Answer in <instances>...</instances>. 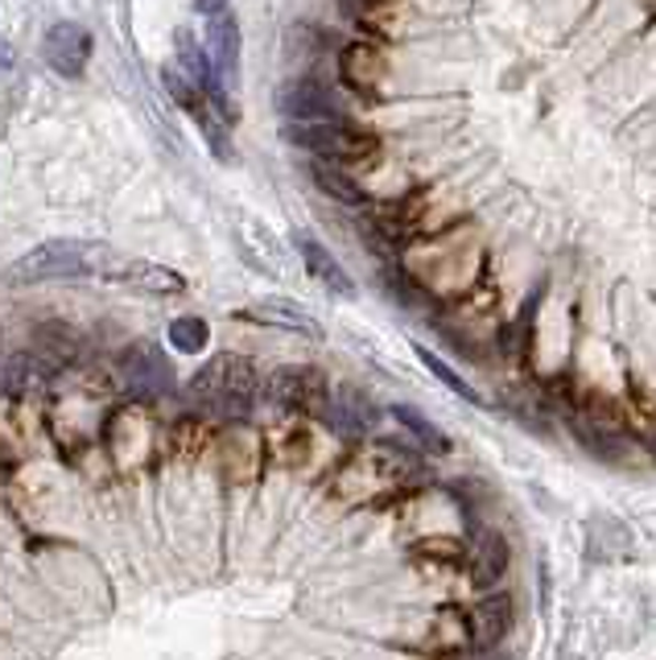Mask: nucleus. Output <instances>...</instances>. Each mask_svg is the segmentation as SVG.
I'll use <instances>...</instances> for the list:
<instances>
[{
  "mask_svg": "<svg viewBox=\"0 0 656 660\" xmlns=\"http://www.w3.org/2000/svg\"><path fill=\"white\" fill-rule=\"evenodd\" d=\"M42 51H46V63L58 75L79 79L87 70V63H91V34H87L84 25H75V21H58V25H51Z\"/></svg>",
  "mask_w": 656,
  "mask_h": 660,
  "instance_id": "10",
  "label": "nucleus"
},
{
  "mask_svg": "<svg viewBox=\"0 0 656 660\" xmlns=\"http://www.w3.org/2000/svg\"><path fill=\"white\" fill-rule=\"evenodd\" d=\"M644 441H648V450H653V455H656V434H653V438H644Z\"/></svg>",
  "mask_w": 656,
  "mask_h": 660,
  "instance_id": "25",
  "label": "nucleus"
},
{
  "mask_svg": "<svg viewBox=\"0 0 656 660\" xmlns=\"http://www.w3.org/2000/svg\"><path fill=\"white\" fill-rule=\"evenodd\" d=\"M512 615H516V603L508 591H483V599L471 607V627H475V648L471 652H496L500 644L508 640L512 631Z\"/></svg>",
  "mask_w": 656,
  "mask_h": 660,
  "instance_id": "8",
  "label": "nucleus"
},
{
  "mask_svg": "<svg viewBox=\"0 0 656 660\" xmlns=\"http://www.w3.org/2000/svg\"><path fill=\"white\" fill-rule=\"evenodd\" d=\"M319 417L335 429L338 438H364V434H371L376 422H380V409L368 401V392L343 384V389H335L326 396Z\"/></svg>",
  "mask_w": 656,
  "mask_h": 660,
  "instance_id": "7",
  "label": "nucleus"
},
{
  "mask_svg": "<svg viewBox=\"0 0 656 660\" xmlns=\"http://www.w3.org/2000/svg\"><path fill=\"white\" fill-rule=\"evenodd\" d=\"M289 145H298V149H310L314 157L322 161H338V166H352V161H368L380 153V136L368 133V128H359L352 124L347 116H335V120H289L286 128H281Z\"/></svg>",
  "mask_w": 656,
  "mask_h": 660,
  "instance_id": "3",
  "label": "nucleus"
},
{
  "mask_svg": "<svg viewBox=\"0 0 656 660\" xmlns=\"http://www.w3.org/2000/svg\"><path fill=\"white\" fill-rule=\"evenodd\" d=\"M310 178H314V187H319L322 194H331V199H335V203H343V206H355V211H364V206L371 203L368 190L359 187L352 174L335 170V166H326V161H314V166H310Z\"/></svg>",
  "mask_w": 656,
  "mask_h": 660,
  "instance_id": "17",
  "label": "nucleus"
},
{
  "mask_svg": "<svg viewBox=\"0 0 656 660\" xmlns=\"http://www.w3.org/2000/svg\"><path fill=\"white\" fill-rule=\"evenodd\" d=\"M120 380L136 396H166L174 389V368L157 343H129L120 356Z\"/></svg>",
  "mask_w": 656,
  "mask_h": 660,
  "instance_id": "5",
  "label": "nucleus"
},
{
  "mask_svg": "<svg viewBox=\"0 0 656 660\" xmlns=\"http://www.w3.org/2000/svg\"><path fill=\"white\" fill-rule=\"evenodd\" d=\"M169 343H174V351H182V356H199L202 347H207V322L194 318V314H182V318L169 322Z\"/></svg>",
  "mask_w": 656,
  "mask_h": 660,
  "instance_id": "21",
  "label": "nucleus"
},
{
  "mask_svg": "<svg viewBox=\"0 0 656 660\" xmlns=\"http://www.w3.org/2000/svg\"><path fill=\"white\" fill-rule=\"evenodd\" d=\"M265 396H269L277 409H293V413H322L326 396H331V384L319 368H277L265 384Z\"/></svg>",
  "mask_w": 656,
  "mask_h": 660,
  "instance_id": "4",
  "label": "nucleus"
},
{
  "mask_svg": "<svg viewBox=\"0 0 656 660\" xmlns=\"http://www.w3.org/2000/svg\"><path fill=\"white\" fill-rule=\"evenodd\" d=\"M248 318L265 322V326H281V331H298V335H310V339H322V326L305 310L289 302V298H269V302H256L248 310Z\"/></svg>",
  "mask_w": 656,
  "mask_h": 660,
  "instance_id": "16",
  "label": "nucleus"
},
{
  "mask_svg": "<svg viewBox=\"0 0 656 660\" xmlns=\"http://www.w3.org/2000/svg\"><path fill=\"white\" fill-rule=\"evenodd\" d=\"M570 434L599 462H623L627 458V438L599 413H570Z\"/></svg>",
  "mask_w": 656,
  "mask_h": 660,
  "instance_id": "11",
  "label": "nucleus"
},
{
  "mask_svg": "<svg viewBox=\"0 0 656 660\" xmlns=\"http://www.w3.org/2000/svg\"><path fill=\"white\" fill-rule=\"evenodd\" d=\"M277 108H281L289 120H335V116H343L338 96L322 83V79H314V75H298V79L281 83V91H277Z\"/></svg>",
  "mask_w": 656,
  "mask_h": 660,
  "instance_id": "6",
  "label": "nucleus"
},
{
  "mask_svg": "<svg viewBox=\"0 0 656 660\" xmlns=\"http://www.w3.org/2000/svg\"><path fill=\"white\" fill-rule=\"evenodd\" d=\"M512 566V549H508V537L500 528H479L475 537V553H471V586L475 591H491L500 586Z\"/></svg>",
  "mask_w": 656,
  "mask_h": 660,
  "instance_id": "13",
  "label": "nucleus"
},
{
  "mask_svg": "<svg viewBox=\"0 0 656 660\" xmlns=\"http://www.w3.org/2000/svg\"><path fill=\"white\" fill-rule=\"evenodd\" d=\"M9 63H13V51H9V46H4V42H0V70L9 67Z\"/></svg>",
  "mask_w": 656,
  "mask_h": 660,
  "instance_id": "24",
  "label": "nucleus"
},
{
  "mask_svg": "<svg viewBox=\"0 0 656 660\" xmlns=\"http://www.w3.org/2000/svg\"><path fill=\"white\" fill-rule=\"evenodd\" d=\"M388 413L409 429V438L418 441L421 450H430V455H451V438H446L425 413H418V409H409V405H392Z\"/></svg>",
  "mask_w": 656,
  "mask_h": 660,
  "instance_id": "19",
  "label": "nucleus"
},
{
  "mask_svg": "<svg viewBox=\"0 0 656 660\" xmlns=\"http://www.w3.org/2000/svg\"><path fill=\"white\" fill-rule=\"evenodd\" d=\"M207 54H211L223 87H236L240 83V25L236 18H227L223 9L211 13V21H207Z\"/></svg>",
  "mask_w": 656,
  "mask_h": 660,
  "instance_id": "14",
  "label": "nucleus"
},
{
  "mask_svg": "<svg viewBox=\"0 0 656 660\" xmlns=\"http://www.w3.org/2000/svg\"><path fill=\"white\" fill-rule=\"evenodd\" d=\"M413 351H418V359L425 363V368H430V376H434V380H442L446 389L455 392L458 401H467V405H475V409L488 405V401H483V396H479V392H475L471 384H467V380H463V376H458L455 368L446 363V359H437L434 351H430V347H413Z\"/></svg>",
  "mask_w": 656,
  "mask_h": 660,
  "instance_id": "20",
  "label": "nucleus"
},
{
  "mask_svg": "<svg viewBox=\"0 0 656 660\" xmlns=\"http://www.w3.org/2000/svg\"><path fill=\"white\" fill-rule=\"evenodd\" d=\"M256 392H260L256 363L248 356H236V351H219V356H211L199 372L190 376V401L202 413L227 417V422L253 413Z\"/></svg>",
  "mask_w": 656,
  "mask_h": 660,
  "instance_id": "2",
  "label": "nucleus"
},
{
  "mask_svg": "<svg viewBox=\"0 0 656 660\" xmlns=\"http://www.w3.org/2000/svg\"><path fill=\"white\" fill-rule=\"evenodd\" d=\"M46 368H51V359L46 356H34V351H21V356H9L4 359V372H0V384L9 396H34V392L46 389Z\"/></svg>",
  "mask_w": 656,
  "mask_h": 660,
  "instance_id": "15",
  "label": "nucleus"
},
{
  "mask_svg": "<svg viewBox=\"0 0 656 660\" xmlns=\"http://www.w3.org/2000/svg\"><path fill=\"white\" fill-rule=\"evenodd\" d=\"M418 553H434V558L458 561L463 558V545L458 541H425V545H418Z\"/></svg>",
  "mask_w": 656,
  "mask_h": 660,
  "instance_id": "22",
  "label": "nucleus"
},
{
  "mask_svg": "<svg viewBox=\"0 0 656 660\" xmlns=\"http://www.w3.org/2000/svg\"><path fill=\"white\" fill-rule=\"evenodd\" d=\"M133 256L103 248L91 239H46L18 256L9 265V286H37V281H79V277H103L120 281Z\"/></svg>",
  "mask_w": 656,
  "mask_h": 660,
  "instance_id": "1",
  "label": "nucleus"
},
{
  "mask_svg": "<svg viewBox=\"0 0 656 660\" xmlns=\"http://www.w3.org/2000/svg\"><path fill=\"white\" fill-rule=\"evenodd\" d=\"M227 0H199V13H219Z\"/></svg>",
  "mask_w": 656,
  "mask_h": 660,
  "instance_id": "23",
  "label": "nucleus"
},
{
  "mask_svg": "<svg viewBox=\"0 0 656 660\" xmlns=\"http://www.w3.org/2000/svg\"><path fill=\"white\" fill-rule=\"evenodd\" d=\"M338 79L352 87L355 96H376L388 79V58L371 42H347L338 51Z\"/></svg>",
  "mask_w": 656,
  "mask_h": 660,
  "instance_id": "9",
  "label": "nucleus"
},
{
  "mask_svg": "<svg viewBox=\"0 0 656 660\" xmlns=\"http://www.w3.org/2000/svg\"><path fill=\"white\" fill-rule=\"evenodd\" d=\"M120 286L145 289V293H182L186 281L166 265H149V260H129V269L120 277Z\"/></svg>",
  "mask_w": 656,
  "mask_h": 660,
  "instance_id": "18",
  "label": "nucleus"
},
{
  "mask_svg": "<svg viewBox=\"0 0 656 660\" xmlns=\"http://www.w3.org/2000/svg\"><path fill=\"white\" fill-rule=\"evenodd\" d=\"M293 248H298V256L305 260V272H310V277H314L322 289H331L335 298H355L352 272L338 265L326 244H319V239L310 236V232H293Z\"/></svg>",
  "mask_w": 656,
  "mask_h": 660,
  "instance_id": "12",
  "label": "nucleus"
}]
</instances>
